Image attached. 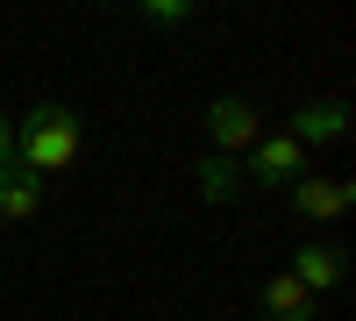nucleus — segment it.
Instances as JSON below:
<instances>
[{
  "label": "nucleus",
  "instance_id": "obj_5",
  "mask_svg": "<svg viewBox=\"0 0 356 321\" xmlns=\"http://www.w3.org/2000/svg\"><path fill=\"white\" fill-rule=\"evenodd\" d=\"M36 208H43V179L8 157V164H0V221H29Z\"/></svg>",
  "mask_w": 356,
  "mask_h": 321
},
{
  "label": "nucleus",
  "instance_id": "obj_11",
  "mask_svg": "<svg viewBox=\"0 0 356 321\" xmlns=\"http://www.w3.org/2000/svg\"><path fill=\"white\" fill-rule=\"evenodd\" d=\"M15 157V143H8V122H0V164H8Z\"/></svg>",
  "mask_w": 356,
  "mask_h": 321
},
{
  "label": "nucleus",
  "instance_id": "obj_8",
  "mask_svg": "<svg viewBox=\"0 0 356 321\" xmlns=\"http://www.w3.org/2000/svg\"><path fill=\"white\" fill-rule=\"evenodd\" d=\"M264 321H314V293L292 272H278L271 285H264Z\"/></svg>",
  "mask_w": 356,
  "mask_h": 321
},
{
  "label": "nucleus",
  "instance_id": "obj_3",
  "mask_svg": "<svg viewBox=\"0 0 356 321\" xmlns=\"http://www.w3.org/2000/svg\"><path fill=\"white\" fill-rule=\"evenodd\" d=\"M250 179L257 186H292V179H307V150H300V143H292V136H257L250 143Z\"/></svg>",
  "mask_w": 356,
  "mask_h": 321
},
{
  "label": "nucleus",
  "instance_id": "obj_2",
  "mask_svg": "<svg viewBox=\"0 0 356 321\" xmlns=\"http://www.w3.org/2000/svg\"><path fill=\"white\" fill-rule=\"evenodd\" d=\"M349 200H356V186L335 179V171H307V179H292V208H300L307 221H342Z\"/></svg>",
  "mask_w": 356,
  "mask_h": 321
},
{
  "label": "nucleus",
  "instance_id": "obj_10",
  "mask_svg": "<svg viewBox=\"0 0 356 321\" xmlns=\"http://www.w3.org/2000/svg\"><path fill=\"white\" fill-rule=\"evenodd\" d=\"M143 22H157V29H178V22H193L186 0H143Z\"/></svg>",
  "mask_w": 356,
  "mask_h": 321
},
{
  "label": "nucleus",
  "instance_id": "obj_6",
  "mask_svg": "<svg viewBox=\"0 0 356 321\" xmlns=\"http://www.w3.org/2000/svg\"><path fill=\"white\" fill-rule=\"evenodd\" d=\"M285 136L300 143V150H307V143H342V136H349V107H342V100L300 107V114H292V129H285Z\"/></svg>",
  "mask_w": 356,
  "mask_h": 321
},
{
  "label": "nucleus",
  "instance_id": "obj_1",
  "mask_svg": "<svg viewBox=\"0 0 356 321\" xmlns=\"http://www.w3.org/2000/svg\"><path fill=\"white\" fill-rule=\"evenodd\" d=\"M8 143H15V164H29V171L43 179V171H72V164H79L86 129H79V114H72V107L43 100V107H29V114H22V129H15Z\"/></svg>",
  "mask_w": 356,
  "mask_h": 321
},
{
  "label": "nucleus",
  "instance_id": "obj_4",
  "mask_svg": "<svg viewBox=\"0 0 356 321\" xmlns=\"http://www.w3.org/2000/svg\"><path fill=\"white\" fill-rule=\"evenodd\" d=\"M207 136H214V157L243 150V143H257V107L243 93H221L214 107H207Z\"/></svg>",
  "mask_w": 356,
  "mask_h": 321
},
{
  "label": "nucleus",
  "instance_id": "obj_7",
  "mask_svg": "<svg viewBox=\"0 0 356 321\" xmlns=\"http://www.w3.org/2000/svg\"><path fill=\"white\" fill-rule=\"evenodd\" d=\"M342 272H349V257H342L335 243H307L300 257H292V279H300L307 293H321V285H342Z\"/></svg>",
  "mask_w": 356,
  "mask_h": 321
},
{
  "label": "nucleus",
  "instance_id": "obj_9",
  "mask_svg": "<svg viewBox=\"0 0 356 321\" xmlns=\"http://www.w3.org/2000/svg\"><path fill=\"white\" fill-rule=\"evenodd\" d=\"M200 193L207 200H235L243 193V164L235 157H200Z\"/></svg>",
  "mask_w": 356,
  "mask_h": 321
}]
</instances>
